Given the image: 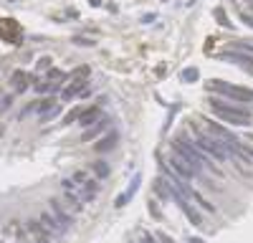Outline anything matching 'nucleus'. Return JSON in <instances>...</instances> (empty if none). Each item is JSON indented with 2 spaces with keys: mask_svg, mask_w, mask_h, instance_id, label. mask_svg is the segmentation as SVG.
<instances>
[{
  "mask_svg": "<svg viewBox=\"0 0 253 243\" xmlns=\"http://www.w3.org/2000/svg\"><path fill=\"white\" fill-rule=\"evenodd\" d=\"M170 147H172V155L175 157H180L187 167H193L195 172H200V175H205V170L208 172H213L215 177H225V170L218 165V162H213L203 150H198L195 147V142L190 139L187 134H177L172 142H170Z\"/></svg>",
  "mask_w": 253,
  "mask_h": 243,
  "instance_id": "nucleus-1",
  "label": "nucleus"
},
{
  "mask_svg": "<svg viewBox=\"0 0 253 243\" xmlns=\"http://www.w3.org/2000/svg\"><path fill=\"white\" fill-rule=\"evenodd\" d=\"M208 107L220 122H228V124H238V127H246L253 122V109L248 107H241V104H233V101H225L220 96H210L208 99Z\"/></svg>",
  "mask_w": 253,
  "mask_h": 243,
  "instance_id": "nucleus-2",
  "label": "nucleus"
},
{
  "mask_svg": "<svg viewBox=\"0 0 253 243\" xmlns=\"http://www.w3.org/2000/svg\"><path fill=\"white\" fill-rule=\"evenodd\" d=\"M190 132H193V142H195V147L203 150L213 162H218V165H228L230 162V155L223 150L220 145V139H215L213 134H208L205 129H200L198 124H190Z\"/></svg>",
  "mask_w": 253,
  "mask_h": 243,
  "instance_id": "nucleus-3",
  "label": "nucleus"
},
{
  "mask_svg": "<svg viewBox=\"0 0 253 243\" xmlns=\"http://www.w3.org/2000/svg\"><path fill=\"white\" fill-rule=\"evenodd\" d=\"M205 89L213 94V96H220V99H233V104H253V89H246V86H236V84H228V81H220V79H213L208 81Z\"/></svg>",
  "mask_w": 253,
  "mask_h": 243,
  "instance_id": "nucleus-4",
  "label": "nucleus"
},
{
  "mask_svg": "<svg viewBox=\"0 0 253 243\" xmlns=\"http://www.w3.org/2000/svg\"><path fill=\"white\" fill-rule=\"evenodd\" d=\"M167 185H170V182H167ZM170 200H175V205L182 210V215H185L190 223H193V226L203 228V213L198 210V205H195L193 200H187V198H185L177 188H172V185H170Z\"/></svg>",
  "mask_w": 253,
  "mask_h": 243,
  "instance_id": "nucleus-5",
  "label": "nucleus"
},
{
  "mask_svg": "<svg viewBox=\"0 0 253 243\" xmlns=\"http://www.w3.org/2000/svg\"><path fill=\"white\" fill-rule=\"evenodd\" d=\"M198 122H203V124H205V132H208V134H213V137H215V139H220V142H230V139H236V134L230 132V129H225L223 124H218V122H215L213 117L200 114V117H198Z\"/></svg>",
  "mask_w": 253,
  "mask_h": 243,
  "instance_id": "nucleus-6",
  "label": "nucleus"
},
{
  "mask_svg": "<svg viewBox=\"0 0 253 243\" xmlns=\"http://www.w3.org/2000/svg\"><path fill=\"white\" fill-rule=\"evenodd\" d=\"M220 61H228V64H241L248 71H253V53H243V51H233V48H225L218 53Z\"/></svg>",
  "mask_w": 253,
  "mask_h": 243,
  "instance_id": "nucleus-7",
  "label": "nucleus"
},
{
  "mask_svg": "<svg viewBox=\"0 0 253 243\" xmlns=\"http://www.w3.org/2000/svg\"><path fill=\"white\" fill-rule=\"evenodd\" d=\"M48 205H51V213H53V218L61 223L63 228H71L74 226V213H69V208L63 205V202H58V200H48Z\"/></svg>",
  "mask_w": 253,
  "mask_h": 243,
  "instance_id": "nucleus-8",
  "label": "nucleus"
},
{
  "mask_svg": "<svg viewBox=\"0 0 253 243\" xmlns=\"http://www.w3.org/2000/svg\"><path fill=\"white\" fill-rule=\"evenodd\" d=\"M26 231L31 233L33 243H53V236L43 228V223H41V220H26Z\"/></svg>",
  "mask_w": 253,
  "mask_h": 243,
  "instance_id": "nucleus-9",
  "label": "nucleus"
},
{
  "mask_svg": "<svg viewBox=\"0 0 253 243\" xmlns=\"http://www.w3.org/2000/svg\"><path fill=\"white\" fill-rule=\"evenodd\" d=\"M10 84H13V89L18 91V94H23V91H28L33 84H36V76H31V74H26V71H13L10 74Z\"/></svg>",
  "mask_w": 253,
  "mask_h": 243,
  "instance_id": "nucleus-10",
  "label": "nucleus"
},
{
  "mask_svg": "<svg viewBox=\"0 0 253 243\" xmlns=\"http://www.w3.org/2000/svg\"><path fill=\"white\" fill-rule=\"evenodd\" d=\"M36 112L41 114V119H51V117H56L58 114V101L53 99V96H43V99H38L36 101Z\"/></svg>",
  "mask_w": 253,
  "mask_h": 243,
  "instance_id": "nucleus-11",
  "label": "nucleus"
},
{
  "mask_svg": "<svg viewBox=\"0 0 253 243\" xmlns=\"http://www.w3.org/2000/svg\"><path fill=\"white\" fill-rule=\"evenodd\" d=\"M99 190H101V182L91 175V177H89V180L79 188V195H81V200H84V202H94V200H96V195H99Z\"/></svg>",
  "mask_w": 253,
  "mask_h": 243,
  "instance_id": "nucleus-12",
  "label": "nucleus"
},
{
  "mask_svg": "<svg viewBox=\"0 0 253 243\" xmlns=\"http://www.w3.org/2000/svg\"><path fill=\"white\" fill-rule=\"evenodd\" d=\"M84 89H89V79H71V84L63 86L61 99H63V101H71V99H76Z\"/></svg>",
  "mask_w": 253,
  "mask_h": 243,
  "instance_id": "nucleus-13",
  "label": "nucleus"
},
{
  "mask_svg": "<svg viewBox=\"0 0 253 243\" xmlns=\"http://www.w3.org/2000/svg\"><path fill=\"white\" fill-rule=\"evenodd\" d=\"M104 114H101V104H94V107H89V109H84L81 112V117H79V124L84 127V129H89V127H94L96 122L101 119Z\"/></svg>",
  "mask_w": 253,
  "mask_h": 243,
  "instance_id": "nucleus-14",
  "label": "nucleus"
},
{
  "mask_svg": "<svg viewBox=\"0 0 253 243\" xmlns=\"http://www.w3.org/2000/svg\"><path fill=\"white\" fill-rule=\"evenodd\" d=\"M117 142H119V132H117V129H114V132H107V134H104L96 145H94V152H99V155L109 152V150L117 147Z\"/></svg>",
  "mask_w": 253,
  "mask_h": 243,
  "instance_id": "nucleus-15",
  "label": "nucleus"
},
{
  "mask_svg": "<svg viewBox=\"0 0 253 243\" xmlns=\"http://www.w3.org/2000/svg\"><path fill=\"white\" fill-rule=\"evenodd\" d=\"M41 223H43V228L48 231V233H56V236H63V233H66V228H63L61 226V223L53 218V213L48 210V213H41V218H38Z\"/></svg>",
  "mask_w": 253,
  "mask_h": 243,
  "instance_id": "nucleus-16",
  "label": "nucleus"
},
{
  "mask_svg": "<svg viewBox=\"0 0 253 243\" xmlns=\"http://www.w3.org/2000/svg\"><path fill=\"white\" fill-rule=\"evenodd\" d=\"M109 122H112V119H109L107 114H104V117H101V119L96 122V124H94V127H89L86 132H84V134H81V139H84V142H89V139H94V137H99V134H101L104 129H107V127H109Z\"/></svg>",
  "mask_w": 253,
  "mask_h": 243,
  "instance_id": "nucleus-17",
  "label": "nucleus"
},
{
  "mask_svg": "<svg viewBox=\"0 0 253 243\" xmlns=\"http://www.w3.org/2000/svg\"><path fill=\"white\" fill-rule=\"evenodd\" d=\"M63 205H66L69 210H74V213H81L84 210V200H81V195L79 193H69V190H63Z\"/></svg>",
  "mask_w": 253,
  "mask_h": 243,
  "instance_id": "nucleus-18",
  "label": "nucleus"
},
{
  "mask_svg": "<svg viewBox=\"0 0 253 243\" xmlns=\"http://www.w3.org/2000/svg\"><path fill=\"white\" fill-rule=\"evenodd\" d=\"M109 172H112V167L107 165L104 160H96V162H91V175L96 177V180H104V177H109Z\"/></svg>",
  "mask_w": 253,
  "mask_h": 243,
  "instance_id": "nucleus-19",
  "label": "nucleus"
},
{
  "mask_svg": "<svg viewBox=\"0 0 253 243\" xmlns=\"http://www.w3.org/2000/svg\"><path fill=\"white\" fill-rule=\"evenodd\" d=\"M137 188H139V177H134V182H132V185H129V188H126V190H124V193L117 198V202H114V205H117V208H124V205H126V200H129V198L137 193Z\"/></svg>",
  "mask_w": 253,
  "mask_h": 243,
  "instance_id": "nucleus-20",
  "label": "nucleus"
},
{
  "mask_svg": "<svg viewBox=\"0 0 253 243\" xmlns=\"http://www.w3.org/2000/svg\"><path fill=\"white\" fill-rule=\"evenodd\" d=\"M213 15H215V20H218V23L223 26V28H233V23H230V20H228V15H225V8H213Z\"/></svg>",
  "mask_w": 253,
  "mask_h": 243,
  "instance_id": "nucleus-21",
  "label": "nucleus"
},
{
  "mask_svg": "<svg viewBox=\"0 0 253 243\" xmlns=\"http://www.w3.org/2000/svg\"><path fill=\"white\" fill-rule=\"evenodd\" d=\"M198 76H200V74H198V69H195V66H193V69H185V71L180 74V79L185 81V84H193V81H195Z\"/></svg>",
  "mask_w": 253,
  "mask_h": 243,
  "instance_id": "nucleus-22",
  "label": "nucleus"
},
{
  "mask_svg": "<svg viewBox=\"0 0 253 243\" xmlns=\"http://www.w3.org/2000/svg\"><path fill=\"white\" fill-rule=\"evenodd\" d=\"M71 180H74V182H76V185L81 188V185H84V182H86V180H89V172H86V170H76V172L71 175Z\"/></svg>",
  "mask_w": 253,
  "mask_h": 243,
  "instance_id": "nucleus-23",
  "label": "nucleus"
},
{
  "mask_svg": "<svg viewBox=\"0 0 253 243\" xmlns=\"http://www.w3.org/2000/svg\"><path fill=\"white\" fill-rule=\"evenodd\" d=\"M91 76V69L89 66H79L76 71H71V79H89Z\"/></svg>",
  "mask_w": 253,
  "mask_h": 243,
  "instance_id": "nucleus-24",
  "label": "nucleus"
},
{
  "mask_svg": "<svg viewBox=\"0 0 253 243\" xmlns=\"http://www.w3.org/2000/svg\"><path fill=\"white\" fill-rule=\"evenodd\" d=\"M81 112H84V109H71V112H69L66 117H63V122H66V124H71V122H79Z\"/></svg>",
  "mask_w": 253,
  "mask_h": 243,
  "instance_id": "nucleus-25",
  "label": "nucleus"
},
{
  "mask_svg": "<svg viewBox=\"0 0 253 243\" xmlns=\"http://www.w3.org/2000/svg\"><path fill=\"white\" fill-rule=\"evenodd\" d=\"M13 101H15V99H13V94H10V96H0V114H3L8 107H13Z\"/></svg>",
  "mask_w": 253,
  "mask_h": 243,
  "instance_id": "nucleus-26",
  "label": "nucleus"
},
{
  "mask_svg": "<svg viewBox=\"0 0 253 243\" xmlns=\"http://www.w3.org/2000/svg\"><path fill=\"white\" fill-rule=\"evenodd\" d=\"M233 51H243V53H253V43H233Z\"/></svg>",
  "mask_w": 253,
  "mask_h": 243,
  "instance_id": "nucleus-27",
  "label": "nucleus"
},
{
  "mask_svg": "<svg viewBox=\"0 0 253 243\" xmlns=\"http://www.w3.org/2000/svg\"><path fill=\"white\" fill-rule=\"evenodd\" d=\"M76 46H94V40H89V38H81V36H76V38H71Z\"/></svg>",
  "mask_w": 253,
  "mask_h": 243,
  "instance_id": "nucleus-28",
  "label": "nucleus"
},
{
  "mask_svg": "<svg viewBox=\"0 0 253 243\" xmlns=\"http://www.w3.org/2000/svg\"><path fill=\"white\" fill-rule=\"evenodd\" d=\"M51 61H53L51 56H43V58L38 61V69H41V71H43V69H51Z\"/></svg>",
  "mask_w": 253,
  "mask_h": 243,
  "instance_id": "nucleus-29",
  "label": "nucleus"
},
{
  "mask_svg": "<svg viewBox=\"0 0 253 243\" xmlns=\"http://www.w3.org/2000/svg\"><path fill=\"white\" fill-rule=\"evenodd\" d=\"M238 18H241V20H243V23H246V26H248V28H253V15H248V13H241V15H238Z\"/></svg>",
  "mask_w": 253,
  "mask_h": 243,
  "instance_id": "nucleus-30",
  "label": "nucleus"
},
{
  "mask_svg": "<svg viewBox=\"0 0 253 243\" xmlns=\"http://www.w3.org/2000/svg\"><path fill=\"white\" fill-rule=\"evenodd\" d=\"M155 238H157V241H162V243H175V238H172V236H167V233H157Z\"/></svg>",
  "mask_w": 253,
  "mask_h": 243,
  "instance_id": "nucleus-31",
  "label": "nucleus"
},
{
  "mask_svg": "<svg viewBox=\"0 0 253 243\" xmlns=\"http://www.w3.org/2000/svg\"><path fill=\"white\" fill-rule=\"evenodd\" d=\"M142 243H157V238H155L152 233H144V236H142Z\"/></svg>",
  "mask_w": 253,
  "mask_h": 243,
  "instance_id": "nucleus-32",
  "label": "nucleus"
},
{
  "mask_svg": "<svg viewBox=\"0 0 253 243\" xmlns=\"http://www.w3.org/2000/svg\"><path fill=\"white\" fill-rule=\"evenodd\" d=\"M89 5H94V8H96V5H101V0H89Z\"/></svg>",
  "mask_w": 253,
  "mask_h": 243,
  "instance_id": "nucleus-33",
  "label": "nucleus"
},
{
  "mask_svg": "<svg viewBox=\"0 0 253 243\" xmlns=\"http://www.w3.org/2000/svg\"><path fill=\"white\" fill-rule=\"evenodd\" d=\"M190 243H205L203 238H190Z\"/></svg>",
  "mask_w": 253,
  "mask_h": 243,
  "instance_id": "nucleus-34",
  "label": "nucleus"
},
{
  "mask_svg": "<svg viewBox=\"0 0 253 243\" xmlns=\"http://www.w3.org/2000/svg\"><path fill=\"white\" fill-rule=\"evenodd\" d=\"M246 139H248V142H253V132H248V134H246Z\"/></svg>",
  "mask_w": 253,
  "mask_h": 243,
  "instance_id": "nucleus-35",
  "label": "nucleus"
},
{
  "mask_svg": "<svg viewBox=\"0 0 253 243\" xmlns=\"http://www.w3.org/2000/svg\"><path fill=\"white\" fill-rule=\"evenodd\" d=\"M20 243H33V241H20Z\"/></svg>",
  "mask_w": 253,
  "mask_h": 243,
  "instance_id": "nucleus-36",
  "label": "nucleus"
},
{
  "mask_svg": "<svg viewBox=\"0 0 253 243\" xmlns=\"http://www.w3.org/2000/svg\"><path fill=\"white\" fill-rule=\"evenodd\" d=\"M0 243H5V241H0Z\"/></svg>",
  "mask_w": 253,
  "mask_h": 243,
  "instance_id": "nucleus-37",
  "label": "nucleus"
},
{
  "mask_svg": "<svg viewBox=\"0 0 253 243\" xmlns=\"http://www.w3.org/2000/svg\"><path fill=\"white\" fill-rule=\"evenodd\" d=\"M251 3H253V0H251Z\"/></svg>",
  "mask_w": 253,
  "mask_h": 243,
  "instance_id": "nucleus-38",
  "label": "nucleus"
}]
</instances>
